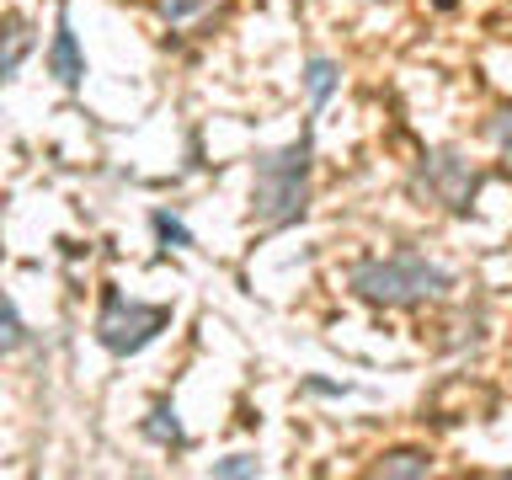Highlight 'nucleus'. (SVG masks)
I'll return each mask as SVG.
<instances>
[{
    "label": "nucleus",
    "mask_w": 512,
    "mask_h": 480,
    "mask_svg": "<svg viewBox=\"0 0 512 480\" xmlns=\"http://www.w3.org/2000/svg\"><path fill=\"white\" fill-rule=\"evenodd\" d=\"M171 326V304H144L128 299L123 288H102V310H96V342H102L112 358H134L155 342L160 331Z\"/></svg>",
    "instance_id": "3"
},
{
    "label": "nucleus",
    "mask_w": 512,
    "mask_h": 480,
    "mask_svg": "<svg viewBox=\"0 0 512 480\" xmlns=\"http://www.w3.org/2000/svg\"><path fill=\"white\" fill-rule=\"evenodd\" d=\"M374 475H384V480H422V475H432V459H427V448H390V454H379Z\"/></svg>",
    "instance_id": "9"
},
{
    "label": "nucleus",
    "mask_w": 512,
    "mask_h": 480,
    "mask_svg": "<svg viewBox=\"0 0 512 480\" xmlns=\"http://www.w3.org/2000/svg\"><path fill=\"white\" fill-rule=\"evenodd\" d=\"M304 390H310V395H347V384H326V379H304Z\"/></svg>",
    "instance_id": "15"
},
{
    "label": "nucleus",
    "mask_w": 512,
    "mask_h": 480,
    "mask_svg": "<svg viewBox=\"0 0 512 480\" xmlns=\"http://www.w3.org/2000/svg\"><path fill=\"white\" fill-rule=\"evenodd\" d=\"M144 438L155 448H187V427L176 422V406L171 400H155L150 416H144Z\"/></svg>",
    "instance_id": "8"
},
{
    "label": "nucleus",
    "mask_w": 512,
    "mask_h": 480,
    "mask_svg": "<svg viewBox=\"0 0 512 480\" xmlns=\"http://www.w3.org/2000/svg\"><path fill=\"white\" fill-rule=\"evenodd\" d=\"M336 86H342V70H336V59L315 54L310 64H304V91H310V102H315V107H326L331 96H336Z\"/></svg>",
    "instance_id": "10"
},
{
    "label": "nucleus",
    "mask_w": 512,
    "mask_h": 480,
    "mask_svg": "<svg viewBox=\"0 0 512 480\" xmlns=\"http://www.w3.org/2000/svg\"><path fill=\"white\" fill-rule=\"evenodd\" d=\"M480 182H486V176H480L459 150H427L416 160V187H422L432 203H443L448 214H470L475 198H480Z\"/></svg>",
    "instance_id": "4"
},
{
    "label": "nucleus",
    "mask_w": 512,
    "mask_h": 480,
    "mask_svg": "<svg viewBox=\"0 0 512 480\" xmlns=\"http://www.w3.org/2000/svg\"><path fill=\"white\" fill-rule=\"evenodd\" d=\"M347 288L374 310H422V304H438L454 294V272L427 262L422 251L400 246L390 256H363L347 272Z\"/></svg>",
    "instance_id": "1"
},
{
    "label": "nucleus",
    "mask_w": 512,
    "mask_h": 480,
    "mask_svg": "<svg viewBox=\"0 0 512 480\" xmlns=\"http://www.w3.org/2000/svg\"><path fill=\"white\" fill-rule=\"evenodd\" d=\"M48 75H54L64 91H80V80H86V54H80V38H75V27H70V0H59V16H54V38H48Z\"/></svg>",
    "instance_id": "6"
},
{
    "label": "nucleus",
    "mask_w": 512,
    "mask_h": 480,
    "mask_svg": "<svg viewBox=\"0 0 512 480\" xmlns=\"http://www.w3.org/2000/svg\"><path fill=\"white\" fill-rule=\"evenodd\" d=\"M0 347L6 352L27 347V320H22V310H16V299H6V331H0Z\"/></svg>",
    "instance_id": "13"
},
{
    "label": "nucleus",
    "mask_w": 512,
    "mask_h": 480,
    "mask_svg": "<svg viewBox=\"0 0 512 480\" xmlns=\"http://www.w3.org/2000/svg\"><path fill=\"white\" fill-rule=\"evenodd\" d=\"M432 11H459V0H427Z\"/></svg>",
    "instance_id": "16"
},
{
    "label": "nucleus",
    "mask_w": 512,
    "mask_h": 480,
    "mask_svg": "<svg viewBox=\"0 0 512 480\" xmlns=\"http://www.w3.org/2000/svg\"><path fill=\"white\" fill-rule=\"evenodd\" d=\"M155 16L176 38H208L214 27H224L230 0H155Z\"/></svg>",
    "instance_id": "5"
},
{
    "label": "nucleus",
    "mask_w": 512,
    "mask_h": 480,
    "mask_svg": "<svg viewBox=\"0 0 512 480\" xmlns=\"http://www.w3.org/2000/svg\"><path fill=\"white\" fill-rule=\"evenodd\" d=\"M486 139L496 144V155H502V166L512 171V107H507V102H502V107H496L491 118H486Z\"/></svg>",
    "instance_id": "12"
},
{
    "label": "nucleus",
    "mask_w": 512,
    "mask_h": 480,
    "mask_svg": "<svg viewBox=\"0 0 512 480\" xmlns=\"http://www.w3.org/2000/svg\"><path fill=\"white\" fill-rule=\"evenodd\" d=\"M310 171H315V128H299L294 144L256 155L251 219L262 230H288L310 214Z\"/></svg>",
    "instance_id": "2"
},
{
    "label": "nucleus",
    "mask_w": 512,
    "mask_h": 480,
    "mask_svg": "<svg viewBox=\"0 0 512 480\" xmlns=\"http://www.w3.org/2000/svg\"><path fill=\"white\" fill-rule=\"evenodd\" d=\"M150 230H155V240L160 246H171V251H192V230L176 214H166V208H155L150 214Z\"/></svg>",
    "instance_id": "11"
},
{
    "label": "nucleus",
    "mask_w": 512,
    "mask_h": 480,
    "mask_svg": "<svg viewBox=\"0 0 512 480\" xmlns=\"http://www.w3.org/2000/svg\"><path fill=\"white\" fill-rule=\"evenodd\" d=\"M32 43H38V38H32V22L22 11H6V59H0V75H6V80L22 75V59L32 54Z\"/></svg>",
    "instance_id": "7"
},
{
    "label": "nucleus",
    "mask_w": 512,
    "mask_h": 480,
    "mask_svg": "<svg viewBox=\"0 0 512 480\" xmlns=\"http://www.w3.org/2000/svg\"><path fill=\"white\" fill-rule=\"evenodd\" d=\"M262 464H256L251 454H230V459H214V475H256Z\"/></svg>",
    "instance_id": "14"
}]
</instances>
